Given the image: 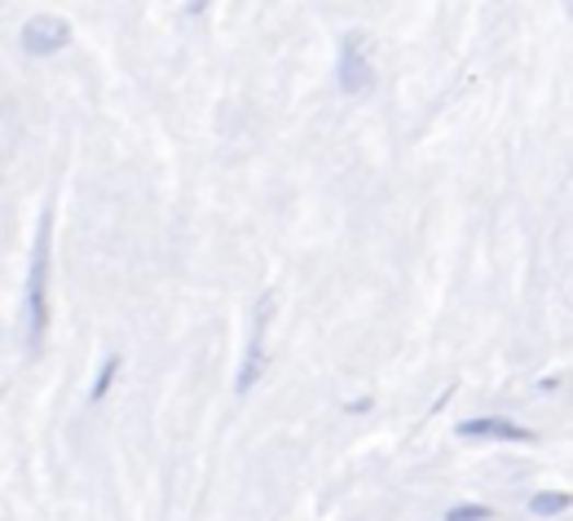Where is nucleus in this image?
<instances>
[{
    "instance_id": "nucleus-2",
    "label": "nucleus",
    "mask_w": 573,
    "mask_h": 521,
    "mask_svg": "<svg viewBox=\"0 0 573 521\" xmlns=\"http://www.w3.org/2000/svg\"><path fill=\"white\" fill-rule=\"evenodd\" d=\"M62 45H71V23L58 19V14H36L27 27H23V49L45 58V54H58Z\"/></svg>"
},
{
    "instance_id": "nucleus-1",
    "label": "nucleus",
    "mask_w": 573,
    "mask_h": 521,
    "mask_svg": "<svg viewBox=\"0 0 573 521\" xmlns=\"http://www.w3.org/2000/svg\"><path fill=\"white\" fill-rule=\"evenodd\" d=\"M49 226H54V217H45V222H41V235H36V257H32V279H27L32 350H41L45 327H49Z\"/></svg>"
},
{
    "instance_id": "nucleus-5",
    "label": "nucleus",
    "mask_w": 573,
    "mask_h": 521,
    "mask_svg": "<svg viewBox=\"0 0 573 521\" xmlns=\"http://www.w3.org/2000/svg\"><path fill=\"white\" fill-rule=\"evenodd\" d=\"M265 314H270V301H261V309H256L252 350H248V367H243V381H239V389H243V394H248V389L256 385V376H261V340H265Z\"/></svg>"
},
{
    "instance_id": "nucleus-6",
    "label": "nucleus",
    "mask_w": 573,
    "mask_h": 521,
    "mask_svg": "<svg viewBox=\"0 0 573 521\" xmlns=\"http://www.w3.org/2000/svg\"><path fill=\"white\" fill-rule=\"evenodd\" d=\"M538 517H547V512H564L569 508V495L564 490H542V495H534V503H529Z\"/></svg>"
},
{
    "instance_id": "nucleus-4",
    "label": "nucleus",
    "mask_w": 573,
    "mask_h": 521,
    "mask_svg": "<svg viewBox=\"0 0 573 521\" xmlns=\"http://www.w3.org/2000/svg\"><path fill=\"white\" fill-rule=\"evenodd\" d=\"M459 433H463V438H503V442H534V438H538V433H529V429H520V424H512V420H503V416L463 420Z\"/></svg>"
},
{
    "instance_id": "nucleus-3",
    "label": "nucleus",
    "mask_w": 573,
    "mask_h": 521,
    "mask_svg": "<svg viewBox=\"0 0 573 521\" xmlns=\"http://www.w3.org/2000/svg\"><path fill=\"white\" fill-rule=\"evenodd\" d=\"M335 80H340V89H344V93H362V89H370L375 71H370V58L362 54V36H348V41L340 45V67H335Z\"/></svg>"
},
{
    "instance_id": "nucleus-7",
    "label": "nucleus",
    "mask_w": 573,
    "mask_h": 521,
    "mask_svg": "<svg viewBox=\"0 0 573 521\" xmlns=\"http://www.w3.org/2000/svg\"><path fill=\"white\" fill-rule=\"evenodd\" d=\"M485 517H490L485 503H455V508L446 512V521H485Z\"/></svg>"
},
{
    "instance_id": "nucleus-8",
    "label": "nucleus",
    "mask_w": 573,
    "mask_h": 521,
    "mask_svg": "<svg viewBox=\"0 0 573 521\" xmlns=\"http://www.w3.org/2000/svg\"><path fill=\"white\" fill-rule=\"evenodd\" d=\"M115 372H119V359L111 354V359L102 363V376H98V385H93V398H106V389H111V381H115Z\"/></svg>"
}]
</instances>
